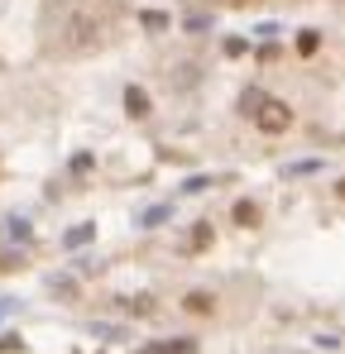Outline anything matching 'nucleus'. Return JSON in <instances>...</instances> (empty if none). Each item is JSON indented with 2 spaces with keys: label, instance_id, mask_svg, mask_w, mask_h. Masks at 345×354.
Returning <instances> with one entry per match:
<instances>
[{
  "label": "nucleus",
  "instance_id": "1",
  "mask_svg": "<svg viewBox=\"0 0 345 354\" xmlns=\"http://www.w3.org/2000/svg\"><path fill=\"white\" fill-rule=\"evenodd\" d=\"M115 5H96V0H58L43 10V34L58 53H96L111 39Z\"/></svg>",
  "mask_w": 345,
  "mask_h": 354
},
{
  "label": "nucleus",
  "instance_id": "2",
  "mask_svg": "<svg viewBox=\"0 0 345 354\" xmlns=\"http://www.w3.org/2000/svg\"><path fill=\"white\" fill-rule=\"evenodd\" d=\"M254 105H259V110H249V115L259 120V129H264V134H283V129L293 125V110H288L283 101H273V96H259Z\"/></svg>",
  "mask_w": 345,
  "mask_h": 354
},
{
  "label": "nucleus",
  "instance_id": "3",
  "mask_svg": "<svg viewBox=\"0 0 345 354\" xmlns=\"http://www.w3.org/2000/svg\"><path fill=\"white\" fill-rule=\"evenodd\" d=\"M168 82H173V91H192L197 82H202V67H197V63H173Z\"/></svg>",
  "mask_w": 345,
  "mask_h": 354
},
{
  "label": "nucleus",
  "instance_id": "4",
  "mask_svg": "<svg viewBox=\"0 0 345 354\" xmlns=\"http://www.w3.org/2000/svg\"><path fill=\"white\" fill-rule=\"evenodd\" d=\"M182 311H192V316H211V311H216V297H211V292H187V297H182Z\"/></svg>",
  "mask_w": 345,
  "mask_h": 354
},
{
  "label": "nucleus",
  "instance_id": "5",
  "mask_svg": "<svg viewBox=\"0 0 345 354\" xmlns=\"http://www.w3.org/2000/svg\"><path fill=\"white\" fill-rule=\"evenodd\" d=\"M125 110H129L134 120H144V115H149V96L139 87H125Z\"/></svg>",
  "mask_w": 345,
  "mask_h": 354
},
{
  "label": "nucleus",
  "instance_id": "6",
  "mask_svg": "<svg viewBox=\"0 0 345 354\" xmlns=\"http://www.w3.org/2000/svg\"><path fill=\"white\" fill-rule=\"evenodd\" d=\"M144 354H197V345L192 340H168V345H149Z\"/></svg>",
  "mask_w": 345,
  "mask_h": 354
},
{
  "label": "nucleus",
  "instance_id": "7",
  "mask_svg": "<svg viewBox=\"0 0 345 354\" xmlns=\"http://www.w3.org/2000/svg\"><path fill=\"white\" fill-rule=\"evenodd\" d=\"M92 235H96L92 225H77V230H67V235H63V244H67V249H82V244H92Z\"/></svg>",
  "mask_w": 345,
  "mask_h": 354
},
{
  "label": "nucleus",
  "instance_id": "8",
  "mask_svg": "<svg viewBox=\"0 0 345 354\" xmlns=\"http://www.w3.org/2000/svg\"><path fill=\"white\" fill-rule=\"evenodd\" d=\"M139 24L158 34V29H168V14H163V10H144V14H139Z\"/></svg>",
  "mask_w": 345,
  "mask_h": 354
},
{
  "label": "nucleus",
  "instance_id": "9",
  "mask_svg": "<svg viewBox=\"0 0 345 354\" xmlns=\"http://www.w3.org/2000/svg\"><path fill=\"white\" fill-rule=\"evenodd\" d=\"M235 220H240V225H254V201H240V206H235Z\"/></svg>",
  "mask_w": 345,
  "mask_h": 354
},
{
  "label": "nucleus",
  "instance_id": "10",
  "mask_svg": "<svg viewBox=\"0 0 345 354\" xmlns=\"http://www.w3.org/2000/svg\"><path fill=\"white\" fill-rule=\"evenodd\" d=\"M48 287H53V292H63V297H72V292H77V287H72V278H53Z\"/></svg>",
  "mask_w": 345,
  "mask_h": 354
},
{
  "label": "nucleus",
  "instance_id": "11",
  "mask_svg": "<svg viewBox=\"0 0 345 354\" xmlns=\"http://www.w3.org/2000/svg\"><path fill=\"white\" fill-rule=\"evenodd\" d=\"M163 216H168V206H154L149 216H139V225H154V220H163Z\"/></svg>",
  "mask_w": 345,
  "mask_h": 354
},
{
  "label": "nucleus",
  "instance_id": "12",
  "mask_svg": "<svg viewBox=\"0 0 345 354\" xmlns=\"http://www.w3.org/2000/svg\"><path fill=\"white\" fill-rule=\"evenodd\" d=\"M19 350V335H0V354H14Z\"/></svg>",
  "mask_w": 345,
  "mask_h": 354
},
{
  "label": "nucleus",
  "instance_id": "13",
  "mask_svg": "<svg viewBox=\"0 0 345 354\" xmlns=\"http://www.w3.org/2000/svg\"><path fill=\"white\" fill-rule=\"evenodd\" d=\"M336 196H341V201H345V177H341V182H336Z\"/></svg>",
  "mask_w": 345,
  "mask_h": 354
}]
</instances>
